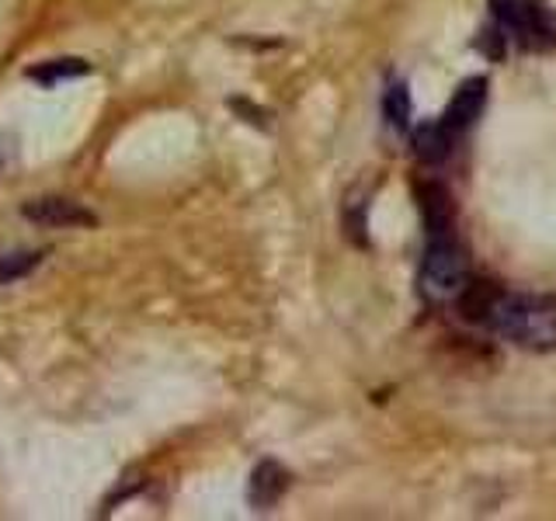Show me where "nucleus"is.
Segmentation results:
<instances>
[{
    "label": "nucleus",
    "instance_id": "6e6552de",
    "mask_svg": "<svg viewBox=\"0 0 556 521\" xmlns=\"http://www.w3.org/2000/svg\"><path fill=\"white\" fill-rule=\"evenodd\" d=\"M410 147H414V156H417L421 164H439V161H445V156H448L452 132L442 126V122H431V126L414 129Z\"/></svg>",
    "mask_w": 556,
    "mask_h": 521
},
{
    "label": "nucleus",
    "instance_id": "9d476101",
    "mask_svg": "<svg viewBox=\"0 0 556 521\" xmlns=\"http://www.w3.org/2000/svg\"><path fill=\"white\" fill-rule=\"evenodd\" d=\"M382 112H387V122L393 129H407L410 122V94L404 84H393L387 91V101H382Z\"/></svg>",
    "mask_w": 556,
    "mask_h": 521
},
{
    "label": "nucleus",
    "instance_id": "39448f33",
    "mask_svg": "<svg viewBox=\"0 0 556 521\" xmlns=\"http://www.w3.org/2000/svg\"><path fill=\"white\" fill-rule=\"evenodd\" d=\"M483 104H486V80H483V77H469V80H463V84H459V91L452 94V101H448L442 126H445L452 136H456V132H466V129L480 118Z\"/></svg>",
    "mask_w": 556,
    "mask_h": 521
},
{
    "label": "nucleus",
    "instance_id": "9b49d317",
    "mask_svg": "<svg viewBox=\"0 0 556 521\" xmlns=\"http://www.w3.org/2000/svg\"><path fill=\"white\" fill-rule=\"evenodd\" d=\"M39 265H42V254H8V257H0V285L17 282V278L31 275Z\"/></svg>",
    "mask_w": 556,
    "mask_h": 521
},
{
    "label": "nucleus",
    "instance_id": "423d86ee",
    "mask_svg": "<svg viewBox=\"0 0 556 521\" xmlns=\"http://www.w3.org/2000/svg\"><path fill=\"white\" fill-rule=\"evenodd\" d=\"M417 202H421V216L428 226V237H448L452 219H456V208H452V195L434 181L417 185Z\"/></svg>",
    "mask_w": 556,
    "mask_h": 521
},
{
    "label": "nucleus",
    "instance_id": "1a4fd4ad",
    "mask_svg": "<svg viewBox=\"0 0 556 521\" xmlns=\"http://www.w3.org/2000/svg\"><path fill=\"white\" fill-rule=\"evenodd\" d=\"M80 74H91V63H87V60H74V56H66V60H49V63H42V66L28 69V77H31V80H39V84H56V80L80 77Z\"/></svg>",
    "mask_w": 556,
    "mask_h": 521
},
{
    "label": "nucleus",
    "instance_id": "f03ea898",
    "mask_svg": "<svg viewBox=\"0 0 556 521\" xmlns=\"http://www.w3.org/2000/svg\"><path fill=\"white\" fill-rule=\"evenodd\" d=\"M469 282V268H466V254L459 251V243L452 237H434L425 251L421 271H417V292L428 303H448L459 300V292Z\"/></svg>",
    "mask_w": 556,
    "mask_h": 521
},
{
    "label": "nucleus",
    "instance_id": "0eeeda50",
    "mask_svg": "<svg viewBox=\"0 0 556 521\" xmlns=\"http://www.w3.org/2000/svg\"><path fill=\"white\" fill-rule=\"evenodd\" d=\"M289 486V473L278 462L265 459L254 466L251 473V504L254 508H271V504H278V497L286 494Z\"/></svg>",
    "mask_w": 556,
    "mask_h": 521
},
{
    "label": "nucleus",
    "instance_id": "20e7f679",
    "mask_svg": "<svg viewBox=\"0 0 556 521\" xmlns=\"http://www.w3.org/2000/svg\"><path fill=\"white\" fill-rule=\"evenodd\" d=\"M22 216L35 226H56V230H66V226H94L98 216L91 208H84L74 199H60V195H46V199H31L22 205Z\"/></svg>",
    "mask_w": 556,
    "mask_h": 521
},
{
    "label": "nucleus",
    "instance_id": "f257e3e1",
    "mask_svg": "<svg viewBox=\"0 0 556 521\" xmlns=\"http://www.w3.org/2000/svg\"><path fill=\"white\" fill-rule=\"evenodd\" d=\"M483 327L497 330L504 341L529 347V352H553L556 347V300L553 295L497 292L491 317H486Z\"/></svg>",
    "mask_w": 556,
    "mask_h": 521
},
{
    "label": "nucleus",
    "instance_id": "7ed1b4c3",
    "mask_svg": "<svg viewBox=\"0 0 556 521\" xmlns=\"http://www.w3.org/2000/svg\"><path fill=\"white\" fill-rule=\"evenodd\" d=\"M491 8L501 22V31H508L521 46H543V39L549 35V28L543 25V14L529 0H491Z\"/></svg>",
    "mask_w": 556,
    "mask_h": 521
}]
</instances>
